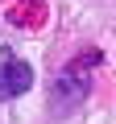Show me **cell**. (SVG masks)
Masks as SVG:
<instances>
[{
	"instance_id": "7a4b0ae2",
	"label": "cell",
	"mask_w": 116,
	"mask_h": 124,
	"mask_svg": "<svg viewBox=\"0 0 116 124\" xmlns=\"http://www.w3.org/2000/svg\"><path fill=\"white\" fill-rule=\"evenodd\" d=\"M33 87V66L25 58H4L0 62V99H17Z\"/></svg>"
},
{
	"instance_id": "6da1fadb",
	"label": "cell",
	"mask_w": 116,
	"mask_h": 124,
	"mask_svg": "<svg viewBox=\"0 0 116 124\" xmlns=\"http://www.w3.org/2000/svg\"><path fill=\"white\" fill-rule=\"evenodd\" d=\"M91 91V79L79 70V66H66V70H58L54 83H50V112L54 116H62V112H75Z\"/></svg>"
}]
</instances>
